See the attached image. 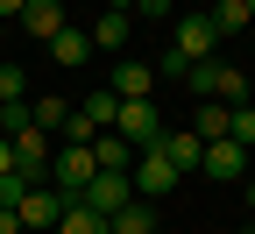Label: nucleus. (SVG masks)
<instances>
[{
	"label": "nucleus",
	"instance_id": "1",
	"mask_svg": "<svg viewBox=\"0 0 255 234\" xmlns=\"http://www.w3.org/2000/svg\"><path fill=\"white\" fill-rule=\"evenodd\" d=\"M100 178V163H92V149H71V142H57L50 149V192L64 199V206H71V199Z\"/></svg>",
	"mask_w": 255,
	"mask_h": 234
},
{
	"label": "nucleus",
	"instance_id": "2",
	"mask_svg": "<svg viewBox=\"0 0 255 234\" xmlns=\"http://www.w3.org/2000/svg\"><path fill=\"white\" fill-rule=\"evenodd\" d=\"M78 206H85V213H100V220H114V213L135 206V178H128V171H100V178L78 192Z\"/></svg>",
	"mask_w": 255,
	"mask_h": 234
},
{
	"label": "nucleus",
	"instance_id": "3",
	"mask_svg": "<svg viewBox=\"0 0 255 234\" xmlns=\"http://www.w3.org/2000/svg\"><path fill=\"white\" fill-rule=\"evenodd\" d=\"M114 135H121V142H135V149H156V142H163V114H156V99H121Z\"/></svg>",
	"mask_w": 255,
	"mask_h": 234
},
{
	"label": "nucleus",
	"instance_id": "4",
	"mask_svg": "<svg viewBox=\"0 0 255 234\" xmlns=\"http://www.w3.org/2000/svg\"><path fill=\"white\" fill-rule=\"evenodd\" d=\"M191 92H199V99H220V107H241V99H248V78L234 71V64H191Z\"/></svg>",
	"mask_w": 255,
	"mask_h": 234
},
{
	"label": "nucleus",
	"instance_id": "5",
	"mask_svg": "<svg viewBox=\"0 0 255 234\" xmlns=\"http://www.w3.org/2000/svg\"><path fill=\"white\" fill-rule=\"evenodd\" d=\"M128 178H135V199H163V192L184 185V178H177V163H170L163 149H135V171H128Z\"/></svg>",
	"mask_w": 255,
	"mask_h": 234
},
{
	"label": "nucleus",
	"instance_id": "6",
	"mask_svg": "<svg viewBox=\"0 0 255 234\" xmlns=\"http://www.w3.org/2000/svg\"><path fill=\"white\" fill-rule=\"evenodd\" d=\"M213 50H220V36H213V21H206V14H177V36H170V57H184V64H213Z\"/></svg>",
	"mask_w": 255,
	"mask_h": 234
},
{
	"label": "nucleus",
	"instance_id": "7",
	"mask_svg": "<svg viewBox=\"0 0 255 234\" xmlns=\"http://www.w3.org/2000/svg\"><path fill=\"white\" fill-rule=\"evenodd\" d=\"M14 220H21V234H50V227L64 220V199H57L50 185H28L21 206H14Z\"/></svg>",
	"mask_w": 255,
	"mask_h": 234
},
{
	"label": "nucleus",
	"instance_id": "8",
	"mask_svg": "<svg viewBox=\"0 0 255 234\" xmlns=\"http://www.w3.org/2000/svg\"><path fill=\"white\" fill-rule=\"evenodd\" d=\"M156 149L177 163V178H199V156H206V142L191 135V128H163V142H156Z\"/></svg>",
	"mask_w": 255,
	"mask_h": 234
},
{
	"label": "nucleus",
	"instance_id": "9",
	"mask_svg": "<svg viewBox=\"0 0 255 234\" xmlns=\"http://www.w3.org/2000/svg\"><path fill=\"white\" fill-rule=\"evenodd\" d=\"M199 171H206V178H248V149L220 135V142H206V156H199Z\"/></svg>",
	"mask_w": 255,
	"mask_h": 234
},
{
	"label": "nucleus",
	"instance_id": "10",
	"mask_svg": "<svg viewBox=\"0 0 255 234\" xmlns=\"http://www.w3.org/2000/svg\"><path fill=\"white\" fill-rule=\"evenodd\" d=\"M21 28L36 43H50L57 28H71V14H64V0H28V7H21Z\"/></svg>",
	"mask_w": 255,
	"mask_h": 234
},
{
	"label": "nucleus",
	"instance_id": "11",
	"mask_svg": "<svg viewBox=\"0 0 255 234\" xmlns=\"http://www.w3.org/2000/svg\"><path fill=\"white\" fill-rule=\"evenodd\" d=\"M107 92H114V99H149V92H156V71H149V64H114Z\"/></svg>",
	"mask_w": 255,
	"mask_h": 234
},
{
	"label": "nucleus",
	"instance_id": "12",
	"mask_svg": "<svg viewBox=\"0 0 255 234\" xmlns=\"http://www.w3.org/2000/svg\"><path fill=\"white\" fill-rule=\"evenodd\" d=\"M128 28H135V14H100V21H92L85 28V36H92V57H114V50H128Z\"/></svg>",
	"mask_w": 255,
	"mask_h": 234
},
{
	"label": "nucleus",
	"instance_id": "13",
	"mask_svg": "<svg viewBox=\"0 0 255 234\" xmlns=\"http://www.w3.org/2000/svg\"><path fill=\"white\" fill-rule=\"evenodd\" d=\"M92 163H100V171H135V142H121L114 128H107V135L92 142Z\"/></svg>",
	"mask_w": 255,
	"mask_h": 234
},
{
	"label": "nucleus",
	"instance_id": "14",
	"mask_svg": "<svg viewBox=\"0 0 255 234\" xmlns=\"http://www.w3.org/2000/svg\"><path fill=\"white\" fill-rule=\"evenodd\" d=\"M85 57H92L85 28H57V36H50V64H85Z\"/></svg>",
	"mask_w": 255,
	"mask_h": 234
},
{
	"label": "nucleus",
	"instance_id": "15",
	"mask_svg": "<svg viewBox=\"0 0 255 234\" xmlns=\"http://www.w3.org/2000/svg\"><path fill=\"white\" fill-rule=\"evenodd\" d=\"M107 234H156V206H149V199H135L128 213H114V220H107Z\"/></svg>",
	"mask_w": 255,
	"mask_h": 234
},
{
	"label": "nucleus",
	"instance_id": "16",
	"mask_svg": "<svg viewBox=\"0 0 255 234\" xmlns=\"http://www.w3.org/2000/svg\"><path fill=\"white\" fill-rule=\"evenodd\" d=\"M206 21H213V36L227 43V36H241V28H248V7H241V0H213V14H206Z\"/></svg>",
	"mask_w": 255,
	"mask_h": 234
},
{
	"label": "nucleus",
	"instance_id": "17",
	"mask_svg": "<svg viewBox=\"0 0 255 234\" xmlns=\"http://www.w3.org/2000/svg\"><path fill=\"white\" fill-rule=\"evenodd\" d=\"M78 114H85V121H92V128L107 135V128H114V114H121V99H114V92L100 85V92H85V99H78Z\"/></svg>",
	"mask_w": 255,
	"mask_h": 234
},
{
	"label": "nucleus",
	"instance_id": "18",
	"mask_svg": "<svg viewBox=\"0 0 255 234\" xmlns=\"http://www.w3.org/2000/svg\"><path fill=\"white\" fill-rule=\"evenodd\" d=\"M50 234H107V220H100V213H85L78 199H71V206H64V220H57Z\"/></svg>",
	"mask_w": 255,
	"mask_h": 234
},
{
	"label": "nucleus",
	"instance_id": "19",
	"mask_svg": "<svg viewBox=\"0 0 255 234\" xmlns=\"http://www.w3.org/2000/svg\"><path fill=\"white\" fill-rule=\"evenodd\" d=\"M227 142L255 149V99H241V107H227Z\"/></svg>",
	"mask_w": 255,
	"mask_h": 234
},
{
	"label": "nucleus",
	"instance_id": "20",
	"mask_svg": "<svg viewBox=\"0 0 255 234\" xmlns=\"http://www.w3.org/2000/svg\"><path fill=\"white\" fill-rule=\"evenodd\" d=\"M191 135H199V142H220V135H227V107H220V99H206L199 121H191Z\"/></svg>",
	"mask_w": 255,
	"mask_h": 234
},
{
	"label": "nucleus",
	"instance_id": "21",
	"mask_svg": "<svg viewBox=\"0 0 255 234\" xmlns=\"http://www.w3.org/2000/svg\"><path fill=\"white\" fill-rule=\"evenodd\" d=\"M64 114H71V107H64V99H50V92H43V99H28V121H36L43 135H57V128H64Z\"/></svg>",
	"mask_w": 255,
	"mask_h": 234
},
{
	"label": "nucleus",
	"instance_id": "22",
	"mask_svg": "<svg viewBox=\"0 0 255 234\" xmlns=\"http://www.w3.org/2000/svg\"><path fill=\"white\" fill-rule=\"evenodd\" d=\"M0 107H28V78L14 64H0Z\"/></svg>",
	"mask_w": 255,
	"mask_h": 234
},
{
	"label": "nucleus",
	"instance_id": "23",
	"mask_svg": "<svg viewBox=\"0 0 255 234\" xmlns=\"http://www.w3.org/2000/svg\"><path fill=\"white\" fill-rule=\"evenodd\" d=\"M21 192H28V178H21V171H7V178H0V206L14 213V206H21Z\"/></svg>",
	"mask_w": 255,
	"mask_h": 234
},
{
	"label": "nucleus",
	"instance_id": "24",
	"mask_svg": "<svg viewBox=\"0 0 255 234\" xmlns=\"http://www.w3.org/2000/svg\"><path fill=\"white\" fill-rule=\"evenodd\" d=\"M135 14H149V21H163V14H177V0H135Z\"/></svg>",
	"mask_w": 255,
	"mask_h": 234
},
{
	"label": "nucleus",
	"instance_id": "25",
	"mask_svg": "<svg viewBox=\"0 0 255 234\" xmlns=\"http://www.w3.org/2000/svg\"><path fill=\"white\" fill-rule=\"evenodd\" d=\"M7 171H14V142L0 135V178H7Z\"/></svg>",
	"mask_w": 255,
	"mask_h": 234
},
{
	"label": "nucleus",
	"instance_id": "26",
	"mask_svg": "<svg viewBox=\"0 0 255 234\" xmlns=\"http://www.w3.org/2000/svg\"><path fill=\"white\" fill-rule=\"evenodd\" d=\"M21 7H28V0H0V21H21Z\"/></svg>",
	"mask_w": 255,
	"mask_h": 234
},
{
	"label": "nucleus",
	"instance_id": "27",
	"mask_svg": "<svg viewBox=\"0 0 255 234\" xmlns=\"http://www.w3.org/2000/svg\"><path fill=\"white\" fill-rule=\"evenodd\" d=\"M0 234H21V220H14V213H7V206H0Z\"/></svg>",
	"mask_w": 255,
	"mask_h": 234
},
{
	"label": "nucleus",
	"instance_id": "28",
	"mask_svg": "<svg viewBox=\"0 0 255 234\" xmlns=\"http://www.w3.org/2000/svg\"><path fill=\"white\" fill-rule=\"evenodd\" d=\"M107 14H135V0H107Z\"/></svg>",
	"mask_w": 255,
	"mask_h": 234
},
{
	"label": "nucleus",
	"instance_id": "29",
	"mask_svg": "<svg viewBox=\"0 0 255 234\" xmlns=\"http://www.w3.org/2000/svg\"><path fill=\"white\" fill-rule=\"evenodd\" d=\"M241 7H248V21H255V0H241Z\"/></svg>",
	"mask_w": 255,
	"mask_h": 234
},
{
	"label": "nucleus",
	"instance_id": "30",
	"mask_svg": "<svg viewBox=\"0 0 255 234\" xmlns=\"http://www.w3.org/2000/svg\"><path fill=\"white\" fill-rule=\"evenodd\" d=\"M248 178H255V149H248Z\"/></svg>",
	"mask_w": 255,
	"mask_h": 234
},
{
	"label": "nucleus",
	"instance_id": "31",
	"mask_svg": "<svg viewBox=\"0 0 255 234\" xmlns=\"http://www.w3.org/2000/svg\"><path fill=\"white\" fill-rule=\"evenodd\" d=\"M248 206H255V178H248Z\"/></svg>",
	"mask_w": 255,
	"mask_h": 234
},
{
	"label": "nucleus",
	"instance_id": "32",
	"mask_svg": "<svg viewBox=\"0 0 255 234\" xmlns=\"http://www.w3.org/2000/svg\"><path fill=\"white\" fill-rule=\"evenodd\" d=\"M0 36H7V21H0Z\"/></svg>",
	"mask_w": 255,
	"mask_h": 234
},
{
	"label": "nucleus",
	"instance_id": "33",
	"mask_svg": "<svg viewBox=\"0 0 255 234\" xmlns=\"http://www.w3.org/2000/svg\"><path fill=\"white\" fill-rule=\"evenodd\" d=\"M248 234H255V227H248Z\"/></svg>",
	"mask_w": 255,
	"mask_h": 234
}]
</instances>
